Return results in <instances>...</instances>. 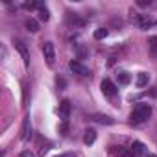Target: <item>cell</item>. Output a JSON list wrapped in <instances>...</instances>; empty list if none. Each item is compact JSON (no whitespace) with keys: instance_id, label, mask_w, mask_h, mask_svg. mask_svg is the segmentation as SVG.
Wrapping results in <instances>:
<instances>
[{"instance_id":"1","label":"cell","mask_w":157,"mask_h":157,"mask_svg":"<svg viewBox=\"0 0 157 157\" xmlns=\"http://www.w3.org/2000/svg\"><path fill=\"white\" fill-rule=\"evenodd\" d=\"M150 117H151V105L140 102V104H137V105L133 107V111L129 113V122H131V124H142V122H146Z\"/></svg>"},{"instance_id":"2","label":"cell","mask_w":157,"mask_h":157,"mask_svg":"<svg viewBox=\"0 0 157 157\" xmlns=\"http://www.w3.org/2000/svg\"><path fill=\"white\" fill-rule=\"evenodd\" d=\"M100 89H102V93H104V96H107L109 100H115L117 98V94H118V89H117V85L109 80V78H104L102 80V83H100Z\"/></svg>"},{"instance_id":"3","label":"cell","mask_w":157,"mask_h":157,"mask_svg":"<svg viewBox=\"0 0 157 157\" xmlns=\"http://www.w3.org/2000/svg\"><path fill=\"white\" fill-rule=\"evenodd\" d=\"M43 56L46 59V65L48 67H54V63H56V48H54V43L52 41H44L43 43Z\"/></svg>"},{"instance_id":"4","label":"cell","mask_w":157,"mask_h":157,"mask_svg":"<svg viewBox=\"0 0 157 157\" xmlns=\"http://www.w3.org/2000/svg\"><path fill=\"white\" fill-rule=\"evenodd\" d=\"M68 68L74 72V74H78V76H83V78H87V76H91V70L83 65V63H80L78 59H72L70 63H68Z\"/></svg>"},{"instance_id":"5","label":"cell","mask_w":157,"mask_h":157,"mask_svg":"<svg viewBox=\"0 0 157 157\" xmlns=\"http://www.w3.org/2000/svg\"><path fill=\"white\" fill-rule=\"evenodd\" d=\"M129 155L131 157H146L148 155V148L140 140H133L131 146H129Z\"/></svg>"},{"instance_id":"6","label":"cell","mask_w":157,"mask_h":157,"mask_svg":"<svg viewBox=\"0 0 157 157\" xmlns=\"http://www.w3.org/2000/svg\"><path fill=\"white\" fill-rule=\"evenodd\" d=\"M13 44H15V48H17V52L22 56V61H24V67H30V50H28V46L21 41V39H13Z\"/></svg>"},{"instance_id":"7","label":"cell","mask_w":157,"mask_h":157,"mask_svg":"<svg viewBox=\"0 0 157 157\" xmlns=\"http://www.w3.org/2000/svg\"><path fill=\"white\" fill-rule=\"evenodd\" d=\"M32 139V120H30V115H26L22 118V128H21V140L22 142H28Z\"/></svg>"},{"instance_id":"8","label":"cell","mask_w":157,"mask_h":157,"mask_svg":"<svg viewBox=\"0 0 157 157\" xmlns=\"http://www.w3.org/2000/svg\"><path fill=\"white\" fill-rule=\"evenodd\" d=\"M67 22H68L70 26H74V28H83V26H85V21L78 15V13H72V11L67 13Z\"/></svg>"},{"instance_id":"9","label":"cell","mask_w":157,"mask_h":157,"mask_svg":"<svg viewBox=\"0 0 157 157\" xmlns=\"http://www.w3.org/2000/svg\"><path fill=\"white\" fill-rule=\"evenodd\" d=\"M68 117H70V102L61 100V104H59V118L63 122H68Z\"/></svg>"},{"instance_id":"10","label":"cell","mask_w":157,"mask_h":157,"mask_svg":"<svg viewBox=\"0 0 157 157\" xmlns=\"http://www.w3.org/2000/svg\"><path fill=\"white\" fill-rule=\"evenodd\" d=\"M93 122H98V124H105V126H113L115 124V120L111 118V117H107V115H102V113H94V115H91L89 117Z\"/></svg>"},{"instance_id":"11","label":"cell","mask_w":157,"mask_h":157,"mask_svg":"<svg viewBox=\"0 0 157 157\" xmlns=\"http://www.w3.org/2000/svg\"><path fill=\"white\" fill-rule=\"evenodd\" d=\"M94 140H96V129L87 128V129L83 131V144L91 146V144H94Z\"/></svg>"},{"instance_id":"12","label":"cell","mask_w":157,"mask_h":157,"mask_svg":"<svg viewBox=\"0 0 157 157\" xmlns=\"http://www.w3.org/2000/svg\"><path fill=\"white\" fill-rule=\"evenodd\" d=\"M117 80H118V85H128L131 82V74L126 72V70H118L117 72Z\"/></svg>"},{"instance_id":"13","label":"cell","mask_w":157,"mask_h":157,"mask_svg":"<svg viewBox=\"0 0 157 157\" xmlns=\"http://www.w3.org/2000/svg\"><path fill=\"white\" fill-rule=\"evenodd\" d=\"M148 82H150V74H148V72H139V74H137V82H135V83H137L139 89L146 87Z\"/></svg>"},{"instance_id":"14","label":"cell","mask_w":157,"mask_h":157,"mask_svg":"<svg viewBox=\"0 0 157 157\" xmlns=\"http://www.w3.org/2000/svg\"><path fill=\"white\" fill-rule=\"evenodd\" d=\"M93 35H94L96 41H102V39H105V37L109 35V30H107V28H96Z\"/></svg>"},{"instance_id":"15","label":"cell","mask_w":157,"mask_h":157,"mask_svg":"<svg viewBox=\"0 0 157 157\" xmlns=\"http://www.w3.org/2000/svg\"><path fill=\"white\" fill-rule=\"evenodd\" d=\"M148 46H150V54L153 57H157V35H153V37L148 39Z\"/></svg>"},{"instance_id":"16","label":"cell","mask_w":157,"mask_h":157,"mask_svg":"<svg viewBox=\"0 0 157 157\" xmlns=\"http://www.w3.org/2000/svg\"><path fill=\"white\" fill-rule=\"evenodd\" d=\"M26 28H28V32L37 33V32H39V22H37L35 19H28V21H26Z\"/></svg>"},{"instance_id":"17","label":"cell","mask_w":157,"mask_h":157,"mask_svg":"<svg viewBox=\"0 0 157 157\" xmlns=\"http://www.w3.org/2000/svg\"><path fill=\"white\" fill-rule=\"evenodd\" d=\"M39 21H43V22H48V21H50V11H48L46 6H43V8L39 10Z\"/></svg>"},{"instance_id":"18","label":"cell","mask_w":157,"mask_h":157,"mask_svg":"<svg viewBox=\"0 0 157 157\" xmlns=\"http://www.w3.org/2000/svg\"><path fill=\"white\" fill-rule=\"evenodd\" d=\"M78 59H85L87 57V48H85V44H78Z\"/></svg>"},{"instance_id":"19","label":"cell","mask_w":157,"mask_h":157,"mask_svg":"<svg viewBox=\"0 0 157 157\" xmlns=\"http://www.w3.org/2000/svg\"><path fill=\"white\" fill-rule=\"evenodd\" d=\"M56 85H57V89H65V87H67V82L63 80V78L57 76V78H56Z\"/></svg>"},{"instance_id":"20","label":"cell","mask_w":157,"mask_h":157,"mask_svg":"<svg viewBox=\"0 0 157 157\" xmlns=\"http://www.w3.org/2000/svg\"><path fill=\"white\" fill-rule=\"evenodd\" d=\"M137 6H140V8H150V6H153V2H150V0H139Z\"/></svg>"},{"instance_id":"21","label":"cell","mask_w":157,"mask_h":157,"mask_svg":"<svg viewBox=\"0 0 157 157\" xmlns=\"http://www.w3.org/2000/svg\"><path fill=\"white\" fill-rule=\"evenodd\" d=\"M19 157H37V155H35V153H32L30 150H24V151H21V155H19Z\"/></svg>"},{"instance_id":"22","label":"cell","mask_w":157,"mask_h":157,"mask_svg":"<svg viewBox=\"0 0 157 157\" xmlns=\"http://www.w3.org/2000/svg\"><path fill=\"white\" fill-rule=\"evenodd\" d=\"M56 157H74V153H59V155H56Z\"/></svg>"},{"instance_id":"23","label":"cell","mask_w":157,"mask_h":157,"mask_svg":"<svg viewBox=\"0 0 157 157\" xmlns=\"http://www.w3.org/2000/svg\"><path fill=\"white\" fill-rule=\"evenodd\" d=\"M146 157H157V155H155V153H148Z\"/></svg>"}]
</instances>
